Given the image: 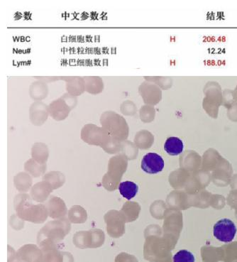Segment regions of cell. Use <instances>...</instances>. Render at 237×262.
I'll list each match as a JSON object with an SVG mask.
<instances>
[{
	"instance_id": "6da1fadb",
	"label": "cell",
	"mask_w": 237,
	"mask_h": 262,
	"mask_svg": "<svg viewBox=\"0 0 237 262\" xmlns=\"http://www.w3.org/2000/svg\"><path fill=\"white\" fill-rule=\"evenodd\" d=\"M33 201L28 194H19L14 199V209L20 219L41 224L49 216L47 209L45 205L34 204Z\"/></svg>"
},
{
	"instance_id": "7a4b0ae2",
	"label": "cell",
	"mask_w": 237,
	"mask_h": 262,
	"mask_svg": "<svg viewBox=\"0 0 237 262\" xmlns=\"http://www.w3.org/2000/svg\"><path fill=\"white\" fill-rule=\"evenodd\" d=\"M70 221L67 218L49 222L41 228L38 234V239L46 238L48 239H62L71 230Z\"/></svg>"
},
{
	"instance_id": "3957f363",
	"label": "cell",
	"mask_w": 237,
	"mask_h": 262,
	"mask_svg": "<svg viewBox=\"0 0 237 262\" xmlns=\"http://www.w3.org/2000/svg\"><path fill=\"white\" fill-rule=\"evenodd\" d=\"M236 225L229 219H222L214 226V236L220 241L230 243L236 233Z\"/></svg>"
},
{
	"instance_id": "277c9868",
	"label": "cell",
	"mask_w": 237,
	"mask_h": 262,
	"mask_svg": "<svg viewBox=\"0 0 237 262\" xmlns=\"http://www.w3.org/2000/svg\"><path fill=\"white\" fill-rule=\"evenodd\" d=\"M164 161L156 153H148L141 161V169L147 173L156 174L163 171Z\"/></svg>"
},
{
	"instance_id": "5b68a950",
	"label": "cell",
	"mask_w": 237,
	"mask_h": 262,
	"mask_svg": "<svg viewBox=\"0 0 237 262\" xmlns=\"http://www.w3.org/2000/svg\"><path fill=\"white\" fill-rule=\"evenodd\" d=\"M49 217L53 219L59 220L66 218L68 210L66 203L61 199L51 196L45 203Z\"/></svg>"
},
{
	"instance_id": "8992f818",
	"label": "cell",
	"mask_w": 237,
	"mask_h": 262,
	"mask_svg": "<svg viewBox=\"0 0 237 262\" xmlns=\"http://www.w3.org/2000/svg\"><path fill=\"white\" fill-rule=\"evenodd\" d=\"M53 190L52 187L47 181L37 183L31 190V197L37 203H43Z\"/></svg>"
},
{
	"instance_id": "52a82bcc",
	"label": "cell",
	"mask_w": 237,
	"mask_h": 262,
	"mask_svg": "<svg viewBox=\"0 0 237 262\" xmlns=\"http://www.w3.org/2000/svg\"><path fill=\"white\" fill-rule=\"evenodd\" d=\"M183 141L178 137H170L167 139L164 144L165 151L170 156H178L181 155L183 151Z\"/></svg>"
},
{
	"instance_id": "ba28073f",
	"label": "cell",
	"mask_w": 237,
	"mask_h": 262,
	"mask_svg": "<svg viewBox=\"0 0 237 262\" xmlns=\"http://www.w3.org/2000/svg\"><path fill=\"white\" fill-rule=\"evenodd\" d=\"M87 212L80 205H75L70 209L69 219L73 224H82L87 221Z\"/></svg>"
},
{
	"instance_id": "9c48e42d",
	"label": "cell",
	"mask_w": 237,
	"mask_h": 262,
	"mask_svg": "<svg viewBox=\"0 0 237 262\" xmlns=\"http://www.w3.org/2000/svg\"><path fill=\"white\" fill-rule=\"evenodd\" d=\"M119 190L123 197L130 201L137 195L139 186L132 181H124L119 184Z\"/></svg>"
},
{
	"instance_id": "30bf717a",
	"label": "cell",
	"mask_w": 237,
	"mask_h": 262,
	"mask_svg": "<svg viewBox=\"0 0 237 262\" xmlns=\"http://www.w3.org/2000/svg\"><path fill=\"white\" fill-rule=\"evenodd\" d=\"M44 181L49 183L53 189L55 190L63 185L65 183V177L60 172L52 171L44 176Z\"/></svg>"
},
{
	"instance_id": "8fae6325",
	"label": "cell",
	"mask_w": 237,
	"mask_h": 262,
	"mask_svg": "<svg viewBox=\"0 0 237 262\" xmlns=\"http://www.w3.org/2000/svg\"><path fill=\"white\" fill-rule=\"evenodd\" d=\"M14 184L19 191L27 192L32 184V180L28 174L20 173L14 177Z\"/></svg>"
},
{
	"instance_id": "7c38bea8",
	"label": "cell",
	"mask_w": 237,
	"mask_h": 262,
	"mask_svg": "<svg viewBox=\"0 0 237 262\" xmlns=\"http://www.w3.org/2000/svg\"><path fill=\"white\" fill-rule=\"evenodd\" d=\"M174 262H195V256L187 250H181L174 256Z\"/></svg>"
}]
</instances>
